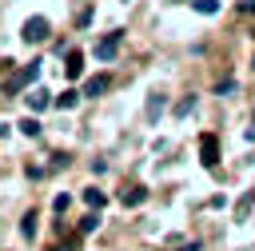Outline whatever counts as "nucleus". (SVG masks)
I'll use <instances>...</instances> for the list:
<instances>
[{
    "label": "nucleus",
    "instance_id": "nucleus-1",
    "mask_svg": "<svg viewBox=\"0 0 255 251\" xmlns=\"http://www.w3.org/2000/svg\"><path fill=\"white\" fill-rule=\"evenodd\" d=\"M48 32H52V28H48V20H44V16H28V20H24V28H20V36H24L28 44L48 40Z\"/></svg>",
    "mask_w": 255,
    "mask_h": 251
},
{
    "label": "nucleus",
    "instance_id": "nucleus-21",
    "mask_svg": "<svg viewBox=\"0 0 255 251\" xmlns=\"http://www.w3.org/2000/svg\"><path fill=\"white\" fill-rule=\"evenodd\" d=\"M251 40H255V28H251Z\"/></svg>",
    "mask_w": 255,
    "mask_h": 251
},
{
    "label": "nucleus",
    "instance_id": "nucleus-13",
    "mask_svg": "<svg viewBox=\"0 0 255 251\" xmlns=\"http://www.w3.org/2000/svg\"><path fill=\"white\" fill-rule=\"evenodd\" d=\"M96 227H100V215H96V211H92V215H84V219H80V235H92V231H96Z\"/></svg>",
    "mask_w": 255,
    "mask_h": 251
},
{
    "label": "nucleus",
    "instance_id": "nucleus-7",
    "mask_svg": "<svg viewBox=\"0 0 255 251\" xmlns=\"http://www.w3.org/2000/svg\"><path fill=\"white\" fill-rule=\"evenodd\" d=\"M36 76H40V60H32V64H28V68H24V72L12 80V88H24V84H32Z\"/></svg>",
    "mask_w": 255,
    "mask_h": 251
},
{
    "label": "nucleus",
    "instance_id": "nucleus-19",
    "mask_svg": "<svg viewBox=\"0 0 255 251\" xmlns=\"http://www.w3.org/2000/svg\"><path fill=\"white\" fill-rule=\"evenodd\" d=\"M239 12H255V0H239Z\"/></svg>",
    "mask_w": 255,
    "mask_h": 251
},
{
    "label": "nucleus",
    "instance_id": "nucleus-6",
    "mask_svg": "<svg viewBox=\"0 0 255 251\" xmlns=\"http://www.w3.org/2000/svg\"><path fill=\"white\" fill-rule=\"evenodd\" d=\"M64 72H68V80H76V76L84 72V52H68V60H64Z\"/></svg>",
    "mask_w": 255,
    "mask_h": 251
},
{
    "label": "nucleus",
    "instance_id": "nucleus-3",
    "mask_svg": "<svg viewBox=\"0 0 255 251\" xmlns=\"http://www.w3.org/2000/svg\"><path fill=\"white\" fill-rule=\"evenodd\" d=\"M120 40H124V32H108V36L96 44V56H100V60H112V56L120 52Z\"/></svg>",
    "mask_w": 255,
    "mask_h": 251
},
{
    "label": "nucleus",
    "instance_id": "nucleus-20",
    "mask_svg": "<svg viewBox=\"0 0 255 251\" xmlns=\"http://www.w3.org/2000/svg\"><path fill=\"white\" fill-rule=\"evenodd\" d=\"M179 251H199V243H187V247H179Z\"/></svg>",
    "mask_w": 255,
    "mask_h": 251
},
{
    "label": "nucleus",
    "instance_id": "nucleus-12",
    "mask_svg": "<svg viewBox=\"0 0 255 251\" xmlns=\"http://www.w3.org/2000/svg\"><path fill=\"white\" fill-rule=\"evenodd\" d=\"M191 8H195L199 16H215V12H219V0H191Z\"/></svg>",
    "mask_w": 255,
    "mask_h": 251
},
{
    "label": "nucleus",
    "instance_id": "nucleus-9",
    "mask_svg": "<svg viewBox=\"0 0 255 251\" xmlns=\"http://www.w3.org/2000/svg\"><path fill=\"white\" fill-rule=\"evenodd\" d=\"M48 104H52V96H48V92H44V88H36V92H32V96H28V108H32V112H44V108H48Z\"/></svg>",
    "mask_w": 255,
    "mask_h": 251
},
{
    "label": "nucleus",
    "instance_id": "nucleus-14",
    "mask_svg": "<svg viewBox=\"0 0 255 251\" xmlns=\"http://www.w3.org/2000/svg\"><path fill=\"white\" fill-rule=\"evenodd\" d=\"M76 100H80V92H72V88H68V92L56 100V108H76Z\"/></svg>",
    "mask_w": 255,
    "mask_h": 251
},
{
    "label": "nucleus",
    "instance_id": "nucleus-11",
    "mask_svg": "<svg viewBox=\"0 0 255 251\" xmlns=\"http://www.w3.org/2000/svg\"><path fill=\"white\" fill-rule=\"evenodd\" d=\"M251 207H255V191H247V195H243V199H239V207H235V219H239V223H243V219H247V211H251Z\"/></svg>",
    "mask_w": 255,
    "mask_h": 251
},
{
    "label": "nucleus",
    "instance_id": "nucleus-8",
    "mask_svg": "<svg viewBox=\"0 0 255 251\" xmlns=\"http://www.w3.org/2000/svg\"><path fill=\"white\" fill-rule=\"evenodd\" d=\"M36 223H40V215H36V211H24V219H20V235H24V239H36Z\"/></svg>",
    "mask_w": 255,
    "mask_h": 251
},
{
    "label": "nucleus",
    "instance_id": "nucleus-18",
    "mask_svg": "<svg viewBox=\"0 0 255 251\" xmlns=\"http://www.w3.org/2000/svg\"><path fill=\"white\" fill-rule=\"evenodd\" d=\"M223 92H235V80H219L215 84V96H223Z\"/></svg>",
    "mask_w": 255,
    "mask_h": 251
},
{
    "label": "nucleus",
    "instance_id": "nucleus-5",
    "mask_svg": "<svg viewBox=\"0 0 255 251\" xmlns=\"http://www.w3.org/2000/svg\"><path fill=\"white\" fill-rule=\"evenodd\" d=\"M143 199H147V191H143L139 183H131V187H124V191H120V203H124V207H139Z\"/></svg>",
    "mask_w": 255,
    "mask_h": 251
},
{
    "label": "nucleus",
    "instance_id": "nucleus-2",
    "mask_svg": "<svg viewBox=\"0 0 255 251\" xmlns=\"http://www.w3.org/2000/svg\"><path fill=\"white\" fill-rule=\"evenodd\" d=\"M199 159H203V167H215L219 163V139H215V131H203L199 135Z\"/></svg>",
    "mask_w": 255,
    "mask_h": 251
},
{
    "label": "nucleus",
    "instance_id": "nucleus-15",
    "mask_svg": "<svg viewBox=\"0 0 255 251\" xmlns=\"http://www.w3.org/2000/svg\"><path fill=\"white\" fill-rule=\"evenodd\" d=\"M159 112H163V96H151V100H147V120H155Z\"/></svg>",
    "mask_w": 255,
    "mask_h": 251
},
{
    "label": "nucleus",
    "instance_id": "nucleus-17",
    "mask_svg": "<svg viewBox=\"0 0 255 251\" xmlns=\"http://www.w3.org/2000/svg\"><path fill=\"white\" fill-rule=\"evenodd\" d=\"M191 104H195V96H187V100H179V104H175V116H187V112H191Z\"/></svg>",
    "mask_w": 255,
    "mask_h": 251
},
{
    "label": "nucleus",
    "instance_id": "nucleus-16",
    "mask_svg": "<svg viewBox=\"0 0 255 251\" xmlns=\"http://www.w3.org/2000/svg\"><path fill=\"white\" fill-rule=\"evenodd\" d=\"M20 131H24V135H40V124L28 116V120H20Z\"/></svg>",
    "mask_w": 255,
    "mask_h": 251
},
{
    "label": "nucleus",
    "instance_id": "nucleus-10",
    "mask_svg": "<svg viewBox=\"0 0 255 251\" xmlns=\"http://www.w3.org/2000/svg\"><path fill=\"white\" fill-rule=\"evenodd\" d=\"M84 203H88V207H92V211H100V207H104V203H108V195H104V191H100V187H88V191H84Z\"/></svg>",
    "mask_w": 255,
    "mask_h": 251
},
{
    "label": "nucleus",
    "instance_id": "nucleus-4",
    "mask_svg": "<svg viewBox=\"0 0 255 251\" xmlns=\"http://www.w3.org/2000/svg\"><path fill=\"white\" fill-rule=\"evenodd\" d=\"M112 88V76L108 72H100V76H88V84H84V96H104Z\"/></svg>",
    "mask_w": 255,
    "mask_h": 251
}]
</instances>
